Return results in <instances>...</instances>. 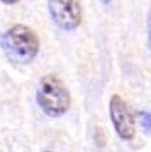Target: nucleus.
I'll return each instance as SVG.
<instances>
[{"label": "nucleus", "mask_w": 151, "mask_h": 152, "mask_svg": "<svg viewBox=\"0 0 151 152\" xmlns=\"http://www.w3.org/2000/svg\"><path fill=\"white\" fill-rule=\"evenodd\" d=\"M110 116L115 131L122 140H132L135 136V120L133 113L125 100L114 95L110 101Z\"/></svg>", "instance_id": "3"}, {"label": "nucleus", "mask_w": 151, "mask_h": 152, "mask_svg": "<svg viewBox=\"0 0 151 152\" xmlns=\"http://www.w3.org/2000/svg\"><path fill=\"white\" fill-rule=\"evenodd\" d=\"M0 45L7 58L19 65L32 62L40 50L37 34L23 25H16L5 31L0 38Z\"/></svg>", "instance_id": "1"}, {"label": "nucleus", "mask_w": 151, "mask_h": 152, "mask_svg": "<svg viewBox=\"0 0 151 152\" xmlns=\"http://www.w3.org/2000/svg\"><path fill=\"white\" fill-rule=\"evenodd\" d=\"M48 8L53 21L64 30L77 28L82 19V8L77 1H48Z\"/></svg>", "instance_id": "4"}, {"label": "nucleus", "mask_w": 151, "mask_h": 152, "mask_svg": "<svg viewBox=\"0 0 151 152\" xmlns=\"http://www.w3.org/2000/svg\"><path fill=\"white\" fill-rule=\"evenodd\" d=\"M139 119L141 128L151 137V114L146 111H141L139 113Z\"/></svg>", "instance_id": "5"}, {"label": "nucleus", "mask_w": 151, "mask_h": 152, "mask_svg": "<svg viewBox=\"0 0 151 152\" xmlns=\"http://www.w3.org/2000/svg\"><path fill=\"white\" fill-rule=\"evenodd\" d=\"M45 152H52V151H45Z\"/></svg>", "instance_id": "8"}, {"label": "nucleus", "mask_w": 151, "mask_h": 152, "mask_svg": "<svg viewBox=\"0 0 151 152\" xmlns=\"http://www.w3.org/2000/svg\"><path fill=\"white\" fill-rule=\"evenodd\" d=\"M3 3H8V4H10V3H16V1H2Z\"/></svg>", "instance_id": "7"}, {"label": "nucleus", "mask_w": 151, "mask_h": 152, "mask_svg": "<svg viewBox=\"0 0 151 152\" xmlns=\"http://www.w3.org/2000/svg\"><path fill=\"white\" fill-rule=\"evenodd\" d=\"M36 100L44 113L50 117L62 116L70 107L69 91L54 75H47L40 79Z\"/></svg>", "instance_id": "2"}, {"label": "nucleus", "mask_w": 151, "mask_h": 152, "mask_svg": "<svg viewBox=\"0 0 151 152\" xmlns=\"http://www.w3.org/2000/svg\"><path fill=\"white\" fill-rule=\"evenodd\" d=\"M147 32H148V47L151 51V8L148 13V18H147Z\"/></svg>", "instance_id": "6"}]
</instances>
